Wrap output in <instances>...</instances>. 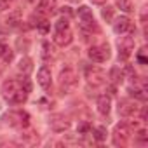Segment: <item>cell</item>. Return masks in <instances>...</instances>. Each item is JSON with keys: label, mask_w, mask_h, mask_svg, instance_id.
<instances>
[{"label": "cell", "mask_w": 148, "mask_h": 148, "mask_svg": "<svg viewBox=\"0 0 148 148\" xmlns=\"http://www.w3.org/2000/svg\"><path fill=\"white\" fill-rule=\"evenodd\" d=\"M2 94L12 105H23L28 98V92L23 89L21 82L18 80H5L2 84Z\"/></svg>", "instance_id": "1"}, {"label": "cell", "mask_w": 148, "mask_h": 148, "mask_svg": "<svg viewBox=\"0 0 148 148\" xmlns=\"http://www.w3.org/2000/svg\"><path fill=\"white\" fill-rule=\"evenodd\" d=\"M79 84V77L71 68H66L59 73V89L63 94H70Z\"/></svg>", "instance_id": "2"}, {"label": "cell", "mask_w": 148, "mask_h": 148, "mask_svg": "<svg viewBox=\"0 0 148 148\" xmlns=\"http://www.w3.org/2000/svg\"><path fill=\"white\" fill-rule=\"evenodd\" d=\"M79 19H80L82 30H86V32H98V25H96L94 16H92V12H91L89 7L82 5L79 9Z\"/></svg>", "instance_id": "3"}, {"label": "cell", "mask_w": 148, "mask_h": 148, "mask_svg": "<svg viewBox=\"0 0 148 148\" xmlns=\"http://www.w3.org/2000/svg\"><path fill=\"white\" fill-rule=\"evenodd\" d=\"M86 79L91 86H101L105 84L106 80V75H105V71L98 66H87L86 68Z\"/></svg>", "instance_id": "4"}, {"label": "cell", "mask_w": 148, "mask_h": 148, "mask_svg": "<svg viewBox=\"0 0 148 148\" xmlns=\"http://www.w3.org/2000/svg\"><path fill=\"white\" fill-rule=\"evenodd\" d=\"M89 58L94 63H105L110 58V47L106 44H103V45H92L89 49Z\"/></svg>", "instance_id": "5"}, {"label": "cell", "mask_w": 148, "mask_h": 148, "mask_svg": "<svg viewBox=\"0 0 148 148\" xmlns=\"http://www.w3.org/2000/svg\"><path fill=\"white\" fill-rule=\"evenodd\" d=\"M5 119L14 127H28V124H30V115L26 112H11Z\"/></svg>", "instance_id": "6"}, {"label": "cell", "mask_w": 148, "mask_h": 148, "mask_svg": "<svg viewBox=\"0 0 148 148\" xmlns=\"http://www.w3.org/2000/svg\"><path fill=\"white\" fill-rule=\"evenodd\" d=\"M134 51V38L132 37H122L119 40V58L127 59Z\"/></svg>", "instance_id": "7"}, {"label": "cell", "mask_w": 148, "mask_h": 148, "mask_svg": "<svg viewBox=\"0 0 148 148\" xmlns=\"http://www.w3.org/2000/svg\"><path fill=\"white\" fill-rule=\"evenodd\" d=\"M49 124H51V129L56 131V132H64L70 127V120L64 115H52Z\"/></svg>", "instance_id": "8"}, {"label": "cell", "mask_w": 148, "mask_h": 148, "mask_svg": "<svg viewBox=\"0 0 148 148\" xmlns=\"http://www.w3.org/2000/svg\"><path fill=\"white\" fill-rule=\"evenodd\" d=\"M129 136H131V129H129V125L120 124V125L115 127L113 141H115V145H125V141L129 139Z\"/></svg>", "instance_id": "9"}, {"label": "cell", "mask_w": 148, "mask_h": 148, "mask_svg": "<svg viewBox=\"0 0 148 148\" xmlns=\"http://www.w3.org/2000/svg\"><path fill=\"white\" fill-rule=\"evenodd\" d=\"M73 40V33L70 32V28H64V30H56L54 32V42L61 47L68 45L70 42Z\"/></svg>", "instance_id": "10"}, {"label": "cell", "mask_w": 148, "mask_h": 148, "mask_svg": "<svg viewBox=\"0 0 148 148\" xmlns=\"http://www.w3.org/2000/svg\"><path fill=\"white\" fill-rule=\"evenodd\" d=\"M113 30H115V33L122 35V33L132 30V23H131V19H129L127 16H120V18L115 19V23H113Z\"/></svg>", "instance_id": "11"}, {"label": "cell", "mask_w": 148, "mask_h": 148, "mask_svg": "<svg viewBox=\"0 0 148 148\" xmlns=\"http://www.w3.org/2000/svg\"><path fill=\"white\" fill-rule=\"evenodd\" d=\"M136 112H138V105H136V103L127 101V99H124V101L119 103V115H122V117H131V115H134Z\"/></svg>", "instance_id": "12"}, {"label": "cell", "mask_w": 148, "mask_h": 148, "mask_svg": "<svg viewBox=\"0 0 148 148\" xmlns=\"http://www.w3.org/2000/svg\"><path fill=\"white\" fill-rule=\"evenodd\" d=\"M37 80H38L40 87H44V89H49V87H51V70H49L47 66H42V68L38 70Z\"/></svg>", "instance_id": "13"}, {"label": "cell", "mask_w": 148, "mask_h": 148, "mask_svg": "<svg viewBox=\"0 0 148 148\" xmlns=\"http://www.w3.org/2000/svg\"><path fill=\"white\" fill-rule=\"evenodd\" d=\"M56 9V0H40L38 14H52Z\"/></svg>", "instance_id": "14"}, {"label": "cell", "mask_w": 148, "mask_h": 148, "mask_svg": "<svg viewBox=\"0 0 148 148\" xmlns=\"http://www.w3.org/2000/svg\"><path fill=\"white\" fill-rule=\"evenodd\" d=\"M110 106H112V101H110V98L106 94L98 98V112L101 115H108L110 113Z\"/></svg>", "instance_id": "15"}, {"label": "cell", "mask_w": 148, "mask_h": 148, "mask_svg": "<svg viewBox=\"0 0 148 148\" xmlns=\"http://www.w3.org/2000/svg\"><path fill=\"white\" fill-rule=\"evenodd\" d=\"M18 70H19L21 73H25V75H28V73L33 70V61H32L30 58H21V61H19V64H18Z\"/></svg>", "instance_id": "16"}, {"label": "cell", "mask_w": 148, "mask_h": 148, "mask_svg": "<svg viewBox=\"0 0 148 148\" xmlns=\"http://www.w3.org/2000/svg\"><path fill=\"white\" fill-rule=\"evenodd\" d=\"M108 79H112V82H113V84H119V82H122V79H124V73L120 71V68H119V66H113V68L110 70Z\"/></svg>", "instance_id": "17"}, {"label": "cell", "mask_w": 148, "mask_h": 148, "mask_svg": "<svg viewBox=\"0 0 148 148\" xmlns=\"http://www.w3.org/2000/svg\"><path fill=\"white\" fill-rule=\"evenodd\" d=\"M117 5H119V9L120 11H124V12H132L134 11V4H132V0H117Z\"/></svg>", "instance_id": "18"}, {"label": "cell", "mask_w": 148, "mask_h": 148, "mask_svg": "<svg viewBox=\"0 0 148 148\" xmlns=\"http://www.w3.org/2000/svg\"><path fill=\"white\" fill-rule=\"evenodd\" d=\"M5 21H7V25H9V26H16V25L21 21V12H19V11L11 12V14L7 16V19H5Z\"/></svg>", "instance_id": "19"}, {"label": "cell", "mask_w": 148, "mask_h": 148, "mask_svg": "<svg viewBox=\"0 0 148 148\" xmlns=\"http://www.w3.org/2000/svg\"><path fill=\"white\" fill-rule=\"evenodd\" d=\"M129 94H131V96H134V98H138V99H141V101H145V99H146L145 89H141V87H131V89H129Z\"/></svg>", "instance_id": "20"}, {"label": "cell", "mask_w": 148, "mask_h": 148, "mask_svg": "<svg viewBox=\"0 0 148 148\" xmlns=\"http://www.w3.org/2000/svg\"><path fill=\"white\" fill-rule=\"evenodd\" d=\"M21 139H23L26 145H35V143L38 141V136H37V132H26V134L21 136Z\"/></svg>", "instance_id": "21"}, {"label": "cell", "mask_w": 148, "mask_h": 148, "mask_svg": "<svg viewBox=\"0 0 148 148\" xmlns=\"http://www.w3.org/2000/svg\"><path fill=\"white\" fill-rule=\"evenodd\" d=\"M92 134H94V138L98 139V141H103V139H106V129L101 125V127H96L94 131H92Z\"/></svg>", "instance_id": "22"}, {"label": "cell", "mask_w": 148, "mask_h": 148, "mask_svg": "<svg viewBox=\"0 0 148 148\" xmlns=\"http://www.w3.org/2000/svg\"><path fill=\"white\" fill-rule=\"evenodd\" d=\"M101 14H103V18L106 19V23H110V21L113 19V7H105Z\"/></svg>", "instance_id": "23"}, {"label": "cell", "mask_w": 148, "mask_h": 148, "mask_svg": "<svg viewBox=\"0 0 148 148\" xmlns=\"http://www.w3.org/2000/svg\"><path fill=\"white\" fill-rule=\"evenodd\" d=\"M64 28H70V25H68V19H66V18H61V19H58V21H56V30H64Z\"/></svg>", "instance_id": "24"}, {"label": "cell", "mask_w": 148, "mask_h": 148, "mask_svg": "<svg viewBox=\"0 0 148 148\" xmlns=\"http://www.w3.org/2000/svg\"><path fill=\"white\" fill-rule=\"evenodd\" d=\"M37 28L42 32V33H47V30H49V23L44 19V21H40V23H37Z\"/></svg>", "instance_id": "25"}, {"label": "cell", "mask_w": 148, "mask_h": 148, "mask_svg": "<svg viewBox=\"0 0 148 148\" xmlns=\"http://www.w3.org/2000/svg\"><path fill=\"white\" fill-rule=\"evenodd\" d=\"M146 139H148V134H146V131H145V129H139V131H138V141L145 143Z\"/></svg>", "instance_id": "26"}, {"label": "cell", "mask_w": 148, "mask_h": 148, "mask_svg": "<svg viewBox=\"0 0 148 148\" xmlns=\"http://www.w3.org/2000/svg\"><path fill=\"white\" fill-rule=\"evenodd\" d=\"M11 2H12V0H0V11H5V9H9Z\"/></svg>", "instance_id": "27"}, {"label": "cell", "mask_w": 148, "mask_h": 148, "mask_svg": "<svg viewBox=\"0 0 148 148\" xmlns=\"http://www.w3.org/2000/svg\"><path fill=\"white\" fill-rule=\"evenodd\" d=\"M42 47H44V58H49V56H51V51H49V44H47V42H44V45H42Z\"/></svg>", "instance_id": "28"}, {"label": "cell", "mask_w": 148, "mask_h": 148, "mask_svg": "<svg viewBox=\"0 0 148 148\" xmlns=\"http://www.w3.org/2000/svg\"><path fill=\"white\" fill-rule=\"evenodd\" d=\"M87 131H89V125H87V124H80L79 132H87Z\"/></svg>", "instance_id": "29"}, {"label": "cell", "mask_w": 148, "mask_h": 148, "mask_svg": "<svg viewBox=\"0 0 148 148\" xmlns=\"http://www.w3.org/2000/svg\"><path fill=\"white\" fill-rule=\"evenodd\" d=\"M91 2H92V4H105L106 0H91Z\"/></svg>", "instance_id": "30"}, {"label": "cell", "mask_w": 148, "mask_h": 148, "mask_svg": "<svg viewBox=\"0 0 148 148\" xmlns=\"http://www.w3.org/2000/svg\"><path fill=\"white\" fill-rule=\"evenodd\" d=\"M2 49H4V45H0V56H2Z\"/></svg>", "instance_id": "31"}, {"label": "cell", "mask_w": 148, "mask_h": 148, "mask_svg": "<svg viewBox=\"0 0 148 148\" xmlns=\"http://www.w3.org/2000/svg\"><path fill=\"white\" fill-rule=\"evenodd\" d=\"M0 37H4V33H2V30H0Z\"/></svg>", "instance_id": "32"}]
</instances>
